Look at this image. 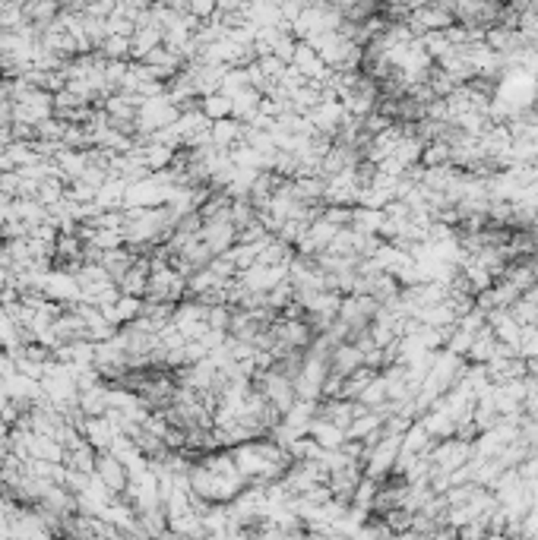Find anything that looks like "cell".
Segmentation results:
<instances>
[{
    "label": "cell",
    "instance_id": "obj_5",
    "mask_svg": "<svg viewBox=\"0 0 538 540\" xmlns=\"http://www.w3.org/2000/svg\"><path fill=\"white\" fill-rule=\"evenodd\" d=\"M323 219H326V221H332L336 228L352 225V209H342V205H330V209L323 212Z\"/></svg>",
    "mask_w": 538,
    "mask_h": 540
},
{
    "label": "cell",
    "instance_id": "obj_4",
    "mask_svg": "<svg viewBox=\"0 0 538 540\" xmlns=\"http://www.w3.org/2000/svg\"><path fill=\"white\" fill-rule=\"evenodd\" d=\"M203 114H206L209 120L231 117V98H228V95H209V98H203Z\"/></svg>",
    "mask_w": 538,
    "mask_h": 540
},
{
    "label": "cell",
    "instance_id": "obj_6",
    "mask_svg": "<svg viewBox=\"0 0 538 540\" xmlns=\"http://www.w3.org/2000/svg\"><path fill=\"white\" fill-rule=\"evenodd\" d=\"M155 41H159V35L155 32H139V38L133 41V54H149Z\"/></svg>",
    "mask_w": 538,
    "mask_h": 540
},
{
    "label": "cell",
    "instance_id": "obj_1",
    "mask_svg": "<svg viewBox=\"0 0 538 540\" xmlns=\"http://www.w3.org/2000/svg\"><path fill=\"white\" fill-rule=\"evenodd\" d=\"M95 477L102 480L105 486H108L114 496H121V493L127 490V480H130V474H127V465L114 455V452H98V459H95Z\"/></svg>",
    "mask_w": 538,
    "mask_h": 540
},
{
    "label": "cell",
    "instance_id": "obj_3",
    "mask_svg": "<svg viewBox=\"0 0 538 540\" xmlns=\"http://www.w3.org/2000/svg\"><path fill=\"white\" fill-rule=\"evenodd\" d=\"M63 196H67V186H63L57 177H45L42 184H38V190H35V199H38L42 205H48V209L61 202Z\"/></svg>",
    "mask_w": 538,
    "mask_h": 540
},
{
    "label": "cell",
    "instance_id": "obj_2",
    "mask_svg": "<svg viewBox=\"0 0 538 540\" xmlns=\"http://www.w3.org/2000/svg\"><path fill=\"white\" fill-rule=\"evenodd\" d=\"M238 133H241V127H238V120H231V117L213 120V145L215 149H231L235 143H241L244 136H238Z\"/></svg>",
    "mask_w": 538,
    "mask_h": 540
}]
</instances>
